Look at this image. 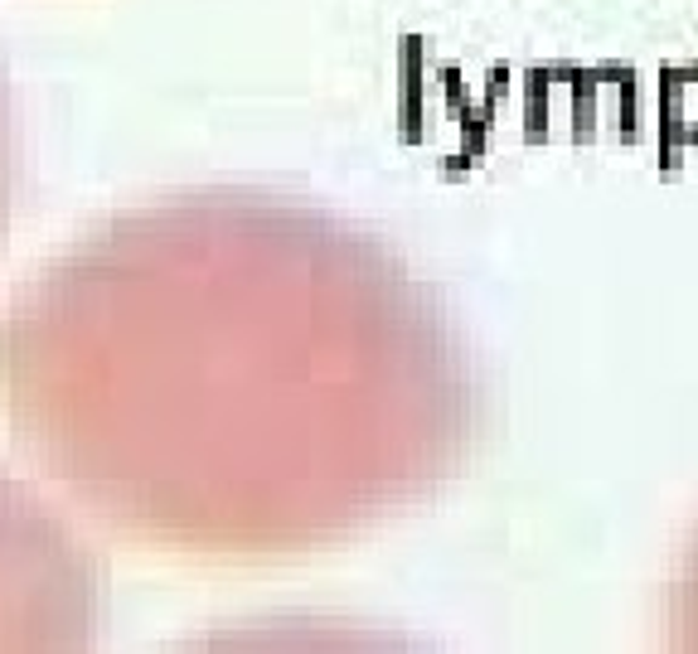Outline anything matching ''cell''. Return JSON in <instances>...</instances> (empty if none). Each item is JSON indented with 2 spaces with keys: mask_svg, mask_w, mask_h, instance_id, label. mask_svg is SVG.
<instances>
[{
  "mask_svg": "<svg viewBox=\"0 0 698 654\" xmlns=\"http://www.w3.org/2000/svg\"><path fill=\"white\" fill-rule=\"evenodd\" d=\"M664 626H670V636H674L679 650H698V539L684 548L679 567H674Z\"/></svg>",
  "mask_w": 698,
  "mask_h": 654,
  "instance_id": "1",
  "label": "cell"
}]
</instances>
